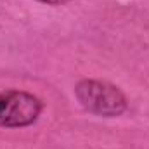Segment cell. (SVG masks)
<instances>
[{
	"instance_id": "obj_3",
	"label": "cell",
	"mask_w": 149,
	"mask_h": 149,
	"mask_svg": "<svg viewBox=\"0 0 149 149\" xmlns=\"http://www.w3.org/2000/svg\"><path fill=\"white\" fill-rule=\"evenodd\" d=\"M38 2H43V3H52V5H59V3H66L70 0H38Z\"/></svg>"
},
{
	"instance_id": "obj_2",
	"label": "cell",
	"mask_w": 149,
	"mask_h": 149,
	"mask_svg": "<svg viewBox=\"0 0 149 149\" xmlns=\"http://www.w3.org/2000/svg\"><path fill=\"white\" fill-rule=\"evenodd\" d=\"M42 113V101L23 90L0 94V127L19 128L37 121Z\"/></svg>"
},
{
	"instance_id": "obj_1",
	"label": "cell",
	"mask_w": 149,
	"mask_h": 149,
	"mask_svg": "<svg viewBox=\"0 0 149 149\" xmlns=\"http://www.w3.org/2000/svg\"><path fill=\"white\" fill-rule=\"evenodd\" d=\"M80 104L99 116H120L127 109V99L123 92L108 81L99 80H81L74 88Z\"/></svg>"
}]
</instances>
